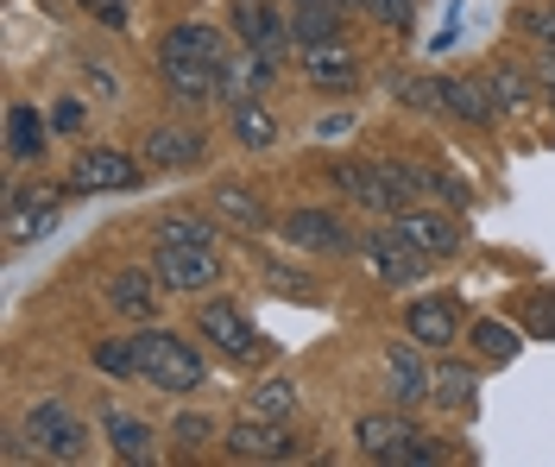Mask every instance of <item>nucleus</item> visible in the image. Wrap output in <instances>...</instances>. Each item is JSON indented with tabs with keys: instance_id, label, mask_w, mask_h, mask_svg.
Listing matches in <instances>:
<instances>
[{
	"instance_id": "nucleus-1",
	"label": "nucleus",
	"mask_w": 555,
	"mask_h": 467,
	"mask_svg": "<svg viewBox=\"0 0 555 467\" xmlns=\"http://www.w3.org/2000/svg\"><path fill=\"white\" fill-rule=\"evenodd\" d=\"M158 70H165V89H171L183 108L241 102L234 57H228L221 33H208V26H171V33L158 38Z\"/></svg>"
},
{
	"instance_id": "nucleus-2",
	"label": "nucleus",
	"mask_w": 555,
	"mask_h": 467,
	"mask_svg": "<svg viewBox=\"0 0 555 467\" xmlns=\"http://www.w3.org/2000/svg\"><path fill=\"white\" fill-rule=\"evenodd\" d=\"M152 272L165 278V290H208L221 278V247H215V228L196 216H165L152 234Z\"/></svg>"
},
{
	"instance_id": "nucleus-3",
	"label": "nucleus",
	"mask_w": 555,
	"mask_h": 467,
	"mask_svg": "<svg viewBox=\"0 0 555 467\" xmlns=\"http://www.w3.org/2000/svg\"><path fill=\"white\" fill-rule=\"evenodd\" d=\"M133 348H139L145 386H158V392H171V398L203 386V354H196V341H183V335H171V328H139Z\"/></svg>"
},
{
	"instance_id": "nucleus-4",
	"label": "nucleus",
	"mask_w": 555,
	"mask_h": 467,
	"mask_svg": "<svg viewBox=\"0 0 555 467\" xmlns=\"http://www.w3.org/2000/svg\"><path fill=\"white\" fill-rule=\"evenodd\" d=\"M353 442H360L373 462H398V467H429V462H442V449H436L423 430H411L404 417H391V411L360 417V424H353Z\"/></svg>"
},
{
	"instance_id": "nucleus-5",
	"label": "nucleus",
	"mask_w": 555,
	"mask_h": 467,
	"mask_svg": "<svg viewBox=\"0 0 555 467\" xmlns=\"http://www.w3.org/2000/svg\"><path fill=\"white\" fill-rule=\"evenodd\" d=\"M26 436L38 442V455H51V462H82V449H89V430H82V417L69 411L64 398H38L26 411Z\"/></svg>"
},
{
	"instance_id": "nucleus-6",
	"label": "nucleus",
	"mask_w": 555,
	"mask_h": 467,
	"mask_svg": "<svg viewBox=\"0 0 555 467\" xmlns=\"http://www.w3.org/2000/svg\"><path fill=\"white\" fill-rule=\"evenodd\" d=\"M57 209H64V190H38V183H20L7 190V247H33L57 228Z\"/></svg>"
},
{
	"instance_id": "nucleus-7",
	"label": "nucleus",
	"mask_w": 555,
	"mask_h": 467,
	"mask_svg": "<svg viewBox=\"0 0 555 467\" xmlns=\"http://www.w3.org/2000/svg\"><path fill=\"white\" fill-rule=\"evenodd\" d=\"M196 328H203V341H215V348H221L228 360H259V354H266V335L246 323V310L221 303V297L196 310Z\"/></svg>"
},
{
	"instance_id": "nucleus-8",
	"label": "nucleus",
	"mask_w": 555,
	"mask_h": 467,
	"mask_svg": "<svg viewBox=\"0 0 555 467\" xmlns=\"http://www.w3.org/2000/svg\"><path fill=\"white\" fill-rule=\"evenodd\" d=\"M221 449H228L234 462H291V455H297V436L284 430L278 417H253V411H246L241 424L228 430Z\"/></svg>"
},
{
	"instance_id": "nucleus-9",
	"label": "nucleus",
	"mask_w": 555,
	"mask_h": 467,
	"mask_svg": "<svg viewBox=\"0 0 555 467\" xmlns=\"http://www.w3.org/2000/svg\"><path fill=\"white\" fill-rule=\"evenodd\" d=\"M139 183V158L114 152V145H89L76 152V171H69V190H102V196H120Z\"/></svg>"
},
{
	"instance_id": "nucleus-10",
	"label": "nucleus",
	"mask_w": 555,
	"mask_h": 467,
	"mask_svg": "<svg viewBox=\"0 0 555 467\" xmlns=\"http://www.w3.org/2000/svg\"><path fill=\"white\" fill-rule=\"evenodd\" d=\"M278 234L291 241V247L304 252H341V247H360L353 234H347L341 216H328V209H291V216L278 221Z\"/></svg>"
},
{
	"instance_id": "nucleus-11",
	"label": "nucleus",
	"mask_w": 555,
	"mask_h": 467,
	"mask_svg": "<svg viewBox=\"0 0 555 467\" xmlns=\"http://www.w3.org/2000/svg\"><path fill=\"white\" fill-rule=\"evenodd\" d=\"M360 247H366L373 272H379V278H385L391 290H398V285H416V278H423V272L436 265V259H423V252H416L411 241L398 234V228H391V234H373V241H360Z\"/></svg>"
},
{
	"instance_id": "nucleus-12",
	"label": "nucleus",
	"mask_w": 555,
	"mask_h": 467,
	"mask_svg": "<svg viewBox=\"0 0 555 467\" xmlns=\"http://www.w3.org/2000/svg\"><path fill=\"white\" fill-rule=\"evenodd\" d=\"M234 33H241L246 51H253V57H266V64H278V51L291 44V26L278 20L266 0H234Z\"/></svg>"
},
{
	"instance_id": "nucleus-13",
	"label": "nucleus",
	"mask_w": 555,
	"mask_h": 467,
	"mask_svg": "<svg viewBox=\"0 0 555 467\" xmlns=\"http://www.w3.org/2000/svg\"><path fill=\"white\" fill-rule=\"evenodd\" d=\"M158 285H165L158 272L127 265V272H114V285H107V310H114V316H127V323H152V310H158V297H165Z\"/></svg>"
},
{
	"instance_id": "nucleus-14",
	"label": "nucleus",
	"mask_w": 555,
	"mask_h": 467,
	"mask_svg": "<svg viewBox=\"0 0 555 467\" xmlns=\"http://www.w3.org/2000/svg\"><path fill=\"white\" fill-rule=\"evenodd\" d=\"M385 386H391V404H423V398H429L423 341H391V348H385Z\"/></svg>"
},
{
	"instance_id": "nucleus-15",
	"label": "nucleus",
	"mask_w": 555,
	"mask_h": 467,
	"mask_svg": "<svg viewBox=\"0 0 555 467\" xmlns=\"http://www.w3.org/2000/svg\"><path fill=\"white\" fill-rule=\"evenodd\" d=\"M454 328H461V316H454L449 297H416V303H404V335L423 341V348H449Z\"/></svg>"
},
{
	"instance_id": "nucleus-16",
	"label": "nucleus",
	"mask_w": 555,
	"mask_h": 467,
	"mask_svg": "<svg viewBox=\"0 0 555 467\" xmlns=\"http://www.w3.org/2000/svg\"><path fill=\"white\" fill-rule=\"evenodd\" d=\"M398 234H404L423 259H449V252L461 247V228H454L449 216H423V209H398Z\"/></svg>"
},
{
	"instance_id": "nucleus-17",
	"label": "nucleus",
	"mask_w": 555,
	"mask_h": 467,
	"mask_svg": "<svg viewBox=\"0 0 555 467\" xmlns=\"http://www.w3.org/2000/svg\"><path fill=\"white\" fill-rule=\"evenodd\" d=\"M304 76H310L315 89H353L360 64H353V51H347V44L322 38V44H304Z\"/></svg>"
},
{
	"instance_id": "nucleus-18",
	"label": "nucleus",
	"mask_w": 555,
	"mask_h": 467,
	"mask_svg": "<svg viewBox=\"0 0 555 467\" xmlns=\"http://www.w3.org/2000/svg\"><path fill=\"white\" fill-rule=\"evenodd\" d=\"M208 203H215V216L228 221V228H241V234H259V228H266V203H259V190H246V183H215Z\"/></svg>"
},
{
	"instance_id": "nucleus-19",
	"label": "nucleus",
	"mask_w": 555,
	"mask_h": 467,
	"mask_svg": "<svg viewBox=\"0 0 555 467\" xmlns=\"http://www.w3.org/2000/svg\"><path fill=\"white\" fill-rule=\"evenodd\" d=\"M196 158H203V133H190V127H158V133H145V165L190 171Z\"/></svg>"
},
{
	"instance_id": "nucleus-20",
	"label": "nucleus",
	"mask_w": 555,
	"mask_h": 467,
	"mask_svg": "<svg viewBox=\"0 0 555 467\" xmlns=\"http://www.w3.org/2000/svg\"><path fill=\"white\" fill-rule=\"evenodd\" d=\"M442 114H461V120H474V127H492V89H486V76H461V82H442Z\"/></svg>"
},
{
	"instance_id": "nucleus-21",
	"label": "nucleus",
	"mask_w": 555,
	"mask_h": 467,
	"mask_svg": "<svg viewBox=\"0 0 555 467\" xmlns=\"http://www.w3.org/2000/svg\"><path fill=\"white\" fill-rule=\"evenodd\" d=\"M341 33V7L335 0H291V38L322 44V38Z\"/></svg>"
},
{
	"instance_id": "nucleus-22",
	"label": "nucleus",
	"mask_w": 555,
	"mask_h": 467,
	"mask_svg": "<svg viewBox=\"0 0 555 467\" xmlns=\"http://www.w3.org/2000/svg\"><path fill=\"white\" fill-rule=\"evenodd\" d=\"M474 392H480V373H474V366H461V360H449V366L429 379V398H436L442 411H461V417L474 411Z\"/></svg>"
},
{
	"instance_id": "nucleus-23",
	"label": "nucleus",
	"mask_w": 555,
	"mask_h": 467,
	"mask_svg": "<svg viewBox=\"0 0 555 467\" xmlns=\"http://www.w3.org/2000/svg\"><path fill=\"white\" fill-rule=\"evenodd\" d=\"M328 183H335V190H347L360 209H379V216H391L385 183H379V165H335V171H328Z\"/></svg>"
},
{
	"instance_id": "nucleus-24",
	"label": "nucleus",
	"mask_w": 555,
	"mask_h": 467,
	"mask_svg": "<svg viewBox=\"0 0 555 467\" xmlns=\"http://www.w3.org/2000/svg\"><path fill=\"white\" fill-rule=\"evenodd\" d=\"M107 442H114L120 462H152L158 455L152 449V424L145 417H127V411H107Z\"/></svg>"
},
{
	"instance_id": "nucleus-25",
	"label": "nucleus",
	"mask_w": 555,
	"mask_h": 467,
	"mask_svg": "<svg viewBox=\"0 0 555 467\" xmlns=\"http://www.w3.org/2000/svg\"><path fill=\"white\" fill-rule=\"evenodd\" d=\"M7 152L13 158H38L44 152V114L26 108V102H13L7 108Z\"/></svg>"
},
{
	"instance_id": "nucleus-26",
	"label": "nucleus",
	"mask_w": 555,
	"mask_h": 467,
	"mask_svg": "<svg viewBox=\"0 0 555 467\" xmlns=\"http://www.w3.org/2000/svg\"><path fill=\"white\" fill-rule=\"evenodd\" d=\"M474 348H480V360H499V366H512V360H518V328L512 323H499V316H480V323H474Z\"/></svg>"
},
{
	"instance_id": "nucleus-27",
	"label": "nucleus",
	"mask_w": 555,
	"mask_h": 467,
	"mask_svg": "<svg viewBox=\"0 0 555 467\" xmlns=\"http://www.w3.org/2000/svg\"><path fill=\"white\" fill-rule=\"evenodd\" d=\"M234 140L253 145V152H266V145L278 140V120L259 102H234Z\"/></svg>"
},
{
	"instance_id": "nucleus-28",
	"label": "nucleus",
	"mask_w": 555,
	"mask_h": 467,
	"mask_svg": "<svg viewBox=\"0 0 555 467\" xmlns=\"http://www.w3.org/2000/svg\"><path fill=\"white\" fill-rule=\"evenodd\" d=\"M253 417H297V386L291 379H266V386H253V404H246Z\"/></svg>"
},
{
	"instance_id": "nucleus-29",
	"label": "nucleus",
	"mask_w": 555,
	"mask_h": 467,
	"mask_svg": "<svg viewBox=\"0 0 555 467\" xmlns=\"http://www.w3.org/2000/svg\"><path fill=\"white\" fill-rule=\"evenodd\" d=\"M89 360L102 366L107 379H133V373H139V348H133V341H95Z\"/></svg>"
},
{
	"instance_id": "nucleus-30",
	"label": "nucleus",
	"mask_w": 555,
	"mask_h": 467,
	"mask_svg": "<svg viewBox=\"0 0 555 467\" xmlns=\"http://www.w3.org/2000/svg\"><path fill=\"white\" fill-rule=\"evenodd\" d=\"M518 26L537 38L543 51H555V0H530V7L518 13Z\"/></svg>"
},
{
	"instance_id": "nucleus-31",
	"label": "nucleus",
	"mask_w": 555,
	"mask_h": 467,
	"mask_svg": "<svg viewBox=\"0 0 555 467\" xmlns=\"http://www.w3.org/2000/svg\"><path fill=\"white\" fill-rule=\"evenodd\" d=\"M486 89H492V102H499V108H518V102H524V76L512 70V64H499V70L486 76Z\"/></svg>"
},
{
	"instance_id": "nucleus-32",
	"label": "nucleus",
	"mask_w": 555,
	"mask_h": 467,
	"mask_svg": "<svg viewBox=\"0 0 555 467\" xmlns=\"http://www.w3.org/2000/svg\"><path fill=\"white\" fill-rule=\"evenodd\" d=\"M398 102H404V108H442V82L411 76V82H398Z\"/></svg>"
},
{
	"instance_id": "nucleus-33",
	"label": "nucleus",
	"mask_w": 555,
	"mask_h": 467,
	"mask_svg": "<svg viewBox=\"0 0 555 467\" xmlns=\"http://www.w3.org/2000/svg\"><path fill=\"white\" fill-rule=\"evenodd\" d=\"M208 436H215V424H208L203 411H183V417H177V442H190V449H203Z\"/></svg>"
},
{
	"instance_id": "nucleus-34",
	"label": "nucleus",
	"mask_w": 555,
	"mask_h": 467,
	"mask_svg": "<svg viewBox=\"0 0 555 467\" xmlns=\"http://www.w3.org/2000/svg\"><path fill=\"white\" fill-rule=\"evenodd\" d=\"M82 13H95L102 26H114V33L127 26V0H82Z\"/></svg>"
},
{
	"instance_id": "nucleus-35",
	"label": "nucleus",
	"mask_w": 555,
	"mask_h": 467,
	"mask_svg": "<svg viewBox=\"0 0 555 467\" xmlns=\"http://www.w3.org/2000/svg\"><path fill=\"white\" fill-rule=\"evenodd\" d=\"M266 278H272V290H278V297H310V278H304V272H297V278H291V272H278V265H272V272H266Z\"/></svg>"
},
{
	"instance_id": "nucleus-36",
	"label": "nucleus",
	"mask_w": 555,
	"mask_h": 467,
	"mask_svg": "<svg viewBox=\"0 0 555 467\" xmlns=\"http://www.w3.org/2000/svg\"><path fill=\"white\" fill-rule=\"evenodd\" d=\"M385 26H411V0H366Z\"/></svg>"
},
{
	"instance_id": "nucleus-37",
	"label": "nucleus",
	"mask_w": 555,
	"mask_h": 467,
	"mask_svg": "<svg viewBox=\"0 0 555 467\" xmlns=\"http://www.w3.org/2000/svg\"><path fill=\"white\" fill-rule=\"evenodd\" d=\"M51 127H57V133H76V127H82V108H76V102H64V108L51 114Z\"/></svg>"
},
{
	"instance_id": "nucleus-38",
	"label": "nucleus",
	"mask_w": 555,
	"mask_h": 467,
	"mask_svg": "<svg viewBox=\"0 0 555 467\" xmlns=\"http://www.w3.org/2000/svg\"><path fill=\"white\" fill-rule=\"evenodd\" d=\"M537 335H550V341H555V303H550V297L537 303Z\"/></svg>"
},
{
	"instance_id": "nucleus-39",
	"label": "nucleus",
	"mask_w": 555,
	"mask_h": 467,
	"mask_svg": "<svg viewBox=\"0 0 555 467\" xmlns=\"http://www.w3.org/2000/svg\"><path fill=\"white\" fill-rule=\"evenodd\" d=\"M335 7H366V0H335Z\"/></svg>"
},
{
	"instance_id": "nucleus-40",
	"label": "nucleus",
	"mask_w": 555,
	"mask_h": 467,
	"mask_svg": "<svg viewBox=\"0 0 555 467\" xmlns=\"http://www.w3.org/2000/svg\"><path fill=\"white\" fill-rule=\"evenodd\" d=\"M550 102H555V89H550Z\"/></svg>"
}]
</instances>
